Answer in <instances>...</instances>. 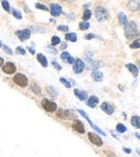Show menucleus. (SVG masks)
I'll use <instances>...</instances> for the list:
<instances>
[{
	"label": "nucleus",
	"mask_w": 140,
	"mask_h": 157,
	"mask_svg": "<svg viewBox=\"0 0 140 157\" xmlns=\"http://www.w3.org/2000/svg\"><path fill=\"white\" fill-rule=\"evenodd\" d=\"M135 35H138V28L137 24L135 22H129L125 27V36L126 38H133Z\"/></svg>",
	"instance_id": "obj_1"
},
{
	"label": "nucleus",
	"mask_w": 140,
	"mask_h": 157,
	"mask_svg": "<svg viewBox=\"0 0 140 157\" xmlns=\"http://www.w3.org/2000/svg\"><path fill=\"white\" fill-rule=\"evenodd\" d=\"M13 81L16 85H19V87H26L27 85H28V79H27L26 76L23 75V74H16V75L14 76Z\"/></svg>",
	"instance_id": "obj_2"
},
{
	"label": "nucleus",
	"mask_w": 140,
	"mask_h": 157,
	"mask_svg": "<svg viewBox=\"0 0 140 157\" xmlns=\"http://www.w3.org/2000/svg\"><path fill=\"white\" fill-rule=\"evenodd\" d=\"M78 112L81 114V115H82V116L84 117V118L86 119V120H87V122H89V125H91V126H92V128H93V129H94L95 131H97V132H98V133H100V134H101V135H104V137H106V133L104 132V131H102V130L100 129V128H98V127H97L96 125H94V122H92L91 119L89 118V116H87V114H86L85 112H84V111H82V109H78Z\"/></svg>",
	"instance_id": "obj_3"
},
{
	"label": "nucleus",
	"mask_w": 140,
	"mask_h": 157,
	"mask_svg": "<svg viewBox=\"0 0 140 157\" xmlns=\"http://www.w3.org/2000/svg\"><path fill=\"white\" fill-rule=\"evenodd\" d=\"M42 106L43 108L45 109L46 112H50V113H53V112L56 111L57 108V104L55 102H52V101H48V100H43L42 101Z\"/></svg>",
	"instance_id": "obj_4"
},
{
	"label": "nucleus",
	"mask_w": 140,
	"mask_h": 157,
	"mask_svg": "<svg viewBox=\"0 0 140 157\" xmlns=\"http://www.w3.org/2000/svg\"><path fill=\"white\" fill-rule=\"evenodd\" d=\"M108 16V11L104 7H97L96 9V19L97 21H104Z\"/></svg>",
	"instance_id": "obj_5"
},
{
	"label": "nucleus",
	"mask_w": 140,
	"mask_h": 157,
	"mask_svg": "<svg viewBox=\"0 0 140 157\" xmlns=\"http://www.w3.org/2000/svg\"><path fill=\"white\" fill-rule=\"evenodd\" d=\"M84 69V62L81 59H75L73 62V72L75 74L82 73Z\"/></svg>",
	"instance_id": "obj_6"
},
{
	"label": "nucleus",
	"mask_w": 140,
	"mask_h": 157,
	"mask_svg": "<svg viewBox=\"0 0 140 157\" xmlns=\"http://www.w3.org/2000/svg\"><path fill=\"white\" fill-rule=\"evenodd\" d=\"M15 34H16V36L19 37V40H21V41H25V40H27V39L30 37V35H31V32H30L29 29H22V30H16Z\"/></svg>",
	"instance_id": "obj_7"
},
{
	"label": "nucleus",
	"mask_w": 140,
	"mask_h": 157,
	"mask_svg": "<svg viewBox=\"0 0 140 157\" xmlns=\"http://www.w3.org/2000/svg\"><path fill=\"white\" fill-rule=\"evenodd\" d=\"M2 70L5 74H9V75H10V74H14L16 72V66L12 62H7L3 65Z\"/></svg>",
	"instance_id": "obj_8"
},
{
	"label": "nucleus",
	"mask_w": 140,
	"mask_h": 157,
	"mask_svg": "<svg viewBox=\"0 0 140 157\" xmlns=\"http://www.w3.org/2000/svg\"><path fill=\"white\" fill-rule=\"evenodd\" d=\"M50 11H51V14L53 16H58L59 14L62 13V7L56 3H52L51 7H50Z\"/></svg>",
	"instance_id": "obj_9"
},
{
	"label": "nucleus",
	"mask_w": 140,
	"mask_h": 157,
	"mask_svg": "<svg viewBox=\"0 0 140 157\" xmlns=\"http://www.w3.org/2000/svg\"><path fill=\"white\" fill-rule=\"evenodd\" d=\"M89 141H91L92 143H94L95 145H97V146H101V145H102L101 139H100L99 137H98V135L95 134V133L89 132Z\"/></svg>",
	"instance_id": "obj_10"
},
{
	"label": "nucleus",
	"mask_w": 140,
	"mask_h": 157,
	"mask_svg": "<svg viewBox=\"0 0 140 157\" xmlns=\"http://www.w3.org/2000/svg\"><path fill=\"white\" fill-rule=\"evenodd\" d=\"M72 128L75 130V131H77V132H79V133H84V132H85L83 124H82L80 120H75V122L72 124Z\"/></svg>",
	"instance_id": "obj_11"
},
{
	"label": "nucleus",
	"mask_w": 140,
	"mask_h": 157,
	"mask_svg": "<svg viewBox=\"0 0 140 157\" xmlns=\"http://www.w3.org/2000/svg\"><path fill=\"white\" fill-rule=\"evenodd\" d=\"M74 94L80 101L87 100V97H89L85 91H83V90H79V89H74Z\"/></svg>",
	"instance_id": "obj_12"
},
{
	"label": "nucleus",
	"mask_w": 140,
	"mask_h": 157,
	"mask_svg": "<svg viewBox=\"0 0 140 157\" xmlns=\"http://www.w3.org/2000/svg\"><path fill=\"white\" fill-rule=\"evenodd\" d=\"M98 103H99V99H98L97 97H95V95H92L89 100L86 101V105L89 106V107L94 108Z\"/></svg>",
	"instance_id": "obj_13"
},
{
	"label": "nucleus",
	"mask_w": 140,
	"mask_h": 157,
	"mask_svg": "<svg viewBox=\"0 0 140 157\" xmlns=\"http://www.w3.org/2000/svg\"><path fill=\"white\" fill-rule=\"evenodd\" d=\"M60 59L66 61V62H68L69 64H73V62H74V59H73V57L70 55L69 52H67V51H64L62 54H60Z\"/></svg>",
	"instance_id": "obj_14"
},
{
	"label": "nucleus",
	"mask_w": 140,
	"mask_h": 157,
	"mask_svg": "<svg viewBox=\"0 0 140 157\" xmlns=\"http://www.w3.org/2000/svg\"><path fill=\"white\" fill-rule=\"evenodd\" d=\"M101 109L105 113L109 114V115H111V114H113V112H114V108H113L112 105H110L109 103L105 102V103H102L101 104Z\"/></svg>",
	"instance_id": "obj_15"
},
{
	"label": "nucleus",
	"mask_w": 140,
	"mask_h": 157,
	"mask_svg": "<svg viewBox=\"0 0 140 157\" xmlns=\"http://www.w3.org/2000/svg\"><path fill=\"white\" fill-rule=\"evenodd\" d=\"M126 68L127 69H129V72L134 75V77H137L138 74H139V70H138V67L136 66L135 64H132V63H128V64H126Z\"/></svg>",
	"instance_id": "obj_16"
},
{
	"label": "nucleus",
	"mask_w": 140,
	"mask_h": 157,
	"mask_svg": "<svg viewBox=\"0 0 140 157\" xmlns=\"http://www.w3.org/2000/svg\"><path fill=\"white\" fill-rule=\"evenodd\" d=\"M92 77L96 81H101L102 78H104V75H102V73L99 72V70H94V72L92 73Z\"/></svg>",
	"instance_id": "obj_17"
},
{
	"label": "nucleus",
	"mask_w": 140,
	"mask_h": 157,
	"mask_svg": "<svg viewBox=\"0 0 140 157\" xmlns=\"http://www.w3.org/2000/svg\"><path fill=\"white\" fill-rule=\"evenodd\" d=\"M38 61L41 63V65H42L43 67H46L48 66V60H46V57L43 55V54H38Z\"/></svg>",
	"instance_id": "obj_18"
},
{
	"label": "nucleus",
	"mask_w": 140,
	"mask_h": 157,
	"mask_svg": "<svg viewBox=\"0 0 140 157\" xmlns=\"http://www.w3.org/2000/svg\"><path fill=\"white\" fill-rule=\"evenodd\" d=\"M65 38H66V40L75 42V41H77V34H74V32H67L66 36H65Z\"/></svg>",
	"instance_id": "obj_19"
},
{
	"label": "nucleus",
	"mask_w": 140,
	"mask_h": 157,
	"mask_svg": "<svg viewBox=\"0 0 140 157\" xmlns=\"http://www.w3.org/2000/svg\"><path fill=\"white\" fill-rule=\"evenodd\" d=\"M118 19H120V23H121L122 25H126L127 24V16L125 13H123V12H120L118 13Z\"/></svg>",
	"instance_id": "obj_20"
},
{
	"label": "nucleus",
	"mask_w": 140,
	"mask_h": 157,
	"mask_svg": "<svg viewBox=\"0 0 140 157\" xmlns=\"http://www.w3.org/2000/svg\"><path fill=\"white\" fill-rule=\"evenodd\" d=\"M128 8L129 10H132V11L138 10V9H139V2H138L137 0H134V1H132V2L128 5Z\"/></svg>",
	"instance_id": "obj_21"
},
{
	"label": "nucleus",
	"mask_w": 140,
	"mask_h": 157,
	"mask_svg": "<svg viewBox=\"0 0 140 157\" xmlns=\"http://www.w3.org/2000/svg\"><path fill=\"white\" fill-rule=\"evenodd\" d=\"M132 125L134 127L138 128L140 127V124H139V116H133L132 117Z\"/></svg>",
	"instance_id": "obj_22"
},
{
	"label": "nucleus",
	"mask_w": 140,
	"mask_h": 157,
	"mask_svg": "<svg viewBox=\"0 0 140 157\" xmlns=\"http://www.w3.org/2000/svg\"><path fill=\"white\" fill-rule=\"evenodd\" d=\"M91 16H92L91 10H89V9H86V10L84 11V14H83V21H87L89 19H91Z\"/></svg>",
	"instance_id": "obj_23"
},
{
	"label": "nucleus",
	"mask_w": 140,
	"mask_h": 157,
	"mask_svg": "<svg viewBox=\"0 0 140 157\" xmlns=\"http://www.w3.org/2000/svg\"><path fill=\"white\" fill-rule=\"evenodd\" d=\"M31 91H34L37 95H40L41 94V89L39 88V87L37 86V85H31Z\"/></svg>",
	"instance_id": "obj_24"
},
{
	"label": "nucleus",
	"mask_w": 140,
	"mask_h": 157,
	"mask_svg": "<svg viewBox=\"0 0 140 157\" xmlns=\"http://www.w3.org/2000/svg\"><path fill=\"white\" fill-rule=\"evenodd\" d=\"M116 130H118L120 133H124L127 129H126V127H125L123 124H118V125H116Z\"/></svg>",
	"instance_id": "obj_25"
},
{
	"label": "nucleus",
	"mask_w": 140,
	"mask_h": 157,
	"mask_svg": "<svg viewBox=\"0 0 140 157\" xmlns=\"http://www.w3.org/2000/svg\"><path fill=\"white\" fill-rule=\"evenodd\" d=\"M67 114H68L67 111L60 109V111L58 112V114H57V116L60 117V118H68V117H69V115H67Z\"/></svg>",
	"instance_id": "obj_26"
},
{
	"label": "nucleus",
	"mask_w": 140,
	"mask_h": 157,
	"mask_svg": "<svg viewBox=\"0 0 140 157\" xmlns=\"http://www.w3.org/2000/svg\"><path fill=\"white\" fill-rule=\"evenodd\" d=\"M79 27H80L81 30H86L89 27V24L87 22H81L80 24H79Z\"/></svg>",
	"instance_id": "obj_27"
},
{
	"label": "nucleus",
	"mask_w": 140,
	"mask_h": 157,
	"mask_svg": "<svg viewBox=\"0 0 140 157\" xmlns=\"http://www.w3.org/2000/svg\"><path fill=\"white\" fill-rule=\"evenodd\" d=\"M60 43V39H59V37H57V36H53L52 37V46H57V45H59Z\"/></svg>",
	"instance_id": "obj_28"
},
{
	"label": "nucleus",
	"mask_w": 140,
	"mask_h": 157,
	"mask_svg": "<svg viewBox=\"0 0 140 157\" xmlns=\"http://www.w3.org/2000/svg\"><path fill=\"white\" fill-rule=\"evenodd\" d=\"M1 5H2V8L4 9L7 12L10 11V5H9V2L7 0H1Z\"/></svg>",
	"instance_id": "obj_29"
},
{
	"label": "nucleus",
	"mask_w": 140,
	"mask_h": 157,
	"mask_svg": "<svg viewBox=\"0 0 140 157\" xmlns=\"http://www.w3.org/2000/svg\"><path fill=\"white\" fill-rule=\"evenodd\" d=\"M59 81H60V82H62L64 86H66V88H70V87H71V85H70L69 81H68L67 79L63 78V77H62V78H59Z\"/></svg>",
	"instance_id": "obj_30"
},
{
	"label": "nucleus",
	"mask_w": 140,
	"mask_h": 157,
	"mask_svg": "<svg viewBox=\"0 0 140 157\" xmlns=\"http://www.w3.org/2000/svg\"><path fill=\"white\" fill-rule=\"evenodd\" d=\"M13 15L15 16L17 20H21L22 19V13L19 12V10H16V9H13Z\"/></svg>",
	"instance_id": "obj_31"
},
{
	"label": "nucleus",
	"mask_w": 140,
	"mask_h": 157,
	"mask_svg": "<svg viewBox=\"0 0 140 157\" xmlns=\"http://www.w3.org/2000/svg\"><path fill=\"white\" fill-rule=\"evenodd\" d=\"M129 47H130L132 49H135V48L138 49V48H139V47H140V45H139V39H136V40H135L134 42H133Z\"/></svg>",
	"instance_id": "obj_32"
},
{
	"label": "nucleus",
	"mask_w": 140,
	"mask_h": 157,
	"mask_svg": "<svg viewBox=\"0 0 140 157\" xmlns=\"http://www.w3.org/2000/svg\"><path fill=\"white\" fill-rule=\"evenodd\" d=\"M52 64H53V66H54L55 68H56L57 70H60V69H62V66H60V65H59L58 63L56 62V60H55V59L52 60Z\"/></svg>",
	"instance_id": "obj_33"
},
{
	"label": "nucleus",
	"mask_w": 140,
	"mask_h": 157,
	"mask_svg": "<svg viewBox=\"0 0 140 157\" xmlns=\"http://www.w3.org/2000/svg\"><path fill=\"white\" fill-rule=\"evenodd\" d=\"M57 29L60 30V32H67L68 29H69V27H68V26H65V25H59V26H57Z\"/></svg>",
	"instance_id": "obj_34"
},
{
	"label": "nucleus",
	"mask_w": 140,
	"mask_h": 157,
	"mask_svg": "<svg viewBox=\"0 0 140 157\" xmlns=\"http://www.w3.org/2000/svg\"><path fill=\"white\" fill-rule=\"evenodd\" d=\"M48 92L52 95V97H56V94H57V92L54 91V89L52 87H48Z\"/></svg>",
	"instance_id": "obj_35"
},
{
	"label": "nucleus",
	"mask_w": 140,
	"mask_h": 157,
	"mask_svg": "<svg viewBox=\"0 0 140 157\" xmlns=\"http://www.w3.org/2000/svg\"><path fill=\"white\" fill-rule=\"evenodd\" d=\"M3 51H4L5 53H8L9 55H12V54H13V51H12L8 46H3Z\"/></svg>",
	"instance_id": "obj_36"
},
{
	"label": "nucleus",
	"mask_w": 140,
	"mask_h": 157,
	"mask_svg": "<svg viewBox=\"0 0 140 157\" xmlns=\"http://www.w3.org/2000/svg\"><path fill=\"white\" fill-rule=\"evenodd\" d=\"M36 8H37V9H41V10H43V11H48V9L46 8L45 5H40V3H36Z\"/></svg>",
	"instance_id": "obj_37"
},
{
	"label": "nucleus",
	"mask_w": 140,
	"mask_h": 157,
	"mask_svg": "<svg viewBox=\"0 0 140 157\" xmlns=\"http://www.w3.org/2000/svg\"><path fill=\"white\" fill-rule=\"evenodd\" d=\"M15 52H16V53L23 54V55H24V54H25V49H23L22 47H17V48H16V50H15Z\"/></svg>",
	"instance_id": "obj_38"
},
{
	"label": "nucleus",
	"mask_w": 140,
	"mask_h": 157,
	"mask_svg": "<svg viewBox=\"0 0 140 157\" xmlns=\"http://www.w3.org/2000/svg\"><path fill=\"white\" fill-rule=\"evenodd\" d=\"M45 49L48 50V52H51L52 54H56V52H57L56 50H55V49H52V48H50V47H46Z\"/></svg>",
	"instance_id": "obj_39"
},
{
	"label": "nucleus",
	"mask_w": 140,
	"mask_h": 157,
	"mask_svg": "<svg viewBox=\"0 0 140 157\" xmlns=\"http://www.w3.org/2000/svg\"><path fill=\"white\" fill-rule=\"evenodd\" d=\"M86 39H92V38H95L94 34H89V35H86Z\"/></svg>",
	"instance_id": "obj_40"
},
{
	"label": "nucleus",
	"mask_w": 140,
	"mask_h": 157,
	"mask_svg": "<svg viewBox=\"0 0 140 157\" xmlns=\"http://www.w3.org/2000/svg\"><path fill=\"white\" fill-rule=\"evenodd\" d=\"M28 50H29V52H30V53H31V54H35V53H36L35 49L31 48V47H28Z\"/></svg>",
	"instance_id": "obj_41"
},
{
	"label": "nucleus",
	"mask_w": 140,
	"mask_h": 157,
	"mask_svg": "<svg viewBox=\"0 0 140 157\" xmlns=\"http://www.w3.org/2000/svg\"><path fill=\"white\" fill-rule=\"evenodd\" d=\"M66 48H67V43H63L62 46H60V49H62V50H65Z\"/></svg>",
	"instance_id": "obj_42"
},
{
	"label": "nucleus",
	"mask_w": 140,
	"mask_h": 157,
	"mask_svg": "<svg viewBox=\"0 0 140 157\" xmlns=\"http://www.w3.org/2000/svg\"><path fill=\"white\" fill-rule=\"evenodd\" d=\"M124 152H125V153H127V154H130V153H132V151H130L129 149H126V147L124 149Z\"/></svg>",
	"instance_id": "obj_43"
},
{
	"label": "nucleus",
	"mask_w": 140,
	"mask_h": 157,
	"mask_svg": "<svg viewBox=\"0 0 140 157\" xmlns=\"http://www.w3.org/2000/svg\"><path fill=\"white\" fill-rule=\"evenodd\" d=\"M2 65H3V59L2 57H0V67H1Z\"/></svg>",
	"instance_id": "obj_44"
},
{
	"label": "nucleus",
	"mask_w": 140,
	"mask_h": 157,
	"mask_svg": "<svg viewBox=\"0 0 140 157\" xmlns=\"http://www.w3.org/2000/svg\"><path fill=\"white\" fill-rule=\"evenodd\" d=\"M1 47H2V42H1V41H0V48H1Z\"/></svg>",
	"instance_id": "obj_45"
},
{
	"label": "nucleus",
	"mask_w": 140,
	"mask_h": 157,
	"mask_svg": "<svg viewBox=\"0 0 140 157\" xmlns=\"http://www.w3.org/2000/svg\"><path fill=\"white\" fill-rule=\"evenodd\" d=\"M66 1H74V0H66Z\"/></svg>",
	"instance_id": "obj_46"
}]
</instances>
